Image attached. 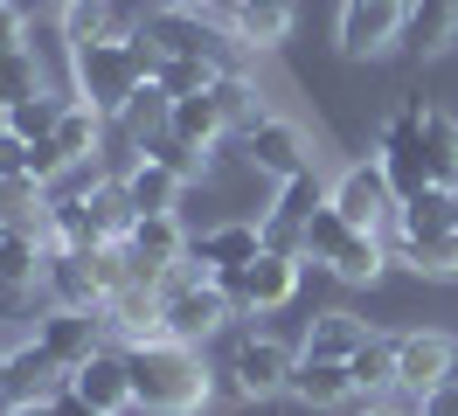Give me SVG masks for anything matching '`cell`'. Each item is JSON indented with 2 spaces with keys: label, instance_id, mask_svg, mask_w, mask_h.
I'll list each match as a JSON object with an SVG mask.
<instances>
[{
  "label": "cell",
  "instance_id": "obj_31",
  "mask_svg": "<svg viewBox=\"0 0 458 416\" xmlns=\"http://www.w3.org/2000/svg\"><path fill=\"white\" fill-rule=\"evenodd\" d=\"M347 375H354V395H389L396 388V340H382V333H369V347L347 361Z\"/></svg>",
  "mask_w": 458,
  "mask_h": 416
},
{
  "label": "cell",
  "instance_id": "obj_18",
  "mask_svg": "<svg viewBox=\"0 0 458 416\" xmlns=\"http://www.w3.org/2000/svg\"><path fill=\"white\" fill-rule=\"evenodd\" d=\"M292 28H299L292 0H229V35L243 49H278V42H292Z\"/></svg>",
  "mask_w": 458,
  "mask_h": 416
},
{
  "label": "cell",
  "instance_id": "obj_2",
  "mask_svg": "<svg viewBox=\"0 0 458 416\" xmlns=\"http://www.w3.org/2000/svg\"><path fill=\"white\" fill-rule=\"evenodd\" d=\"M153 63H160V49H153L146 35H105V42H77V49H70L77 90H70V98H84V105L105 111V118H125V105L140 98L146 83H153Z\"/></svg>",
  "mask_w": 458,
  "mask_h": 416
},
{
  "label": "cell",
  "instance_id": "obj_41",
  "mask_svg": "<svg viewBox=\"0 0 458 416\" xmlns=\"http://www.w3.org/2000/svg\"><path fill=\"white\" fill-rule=\"evenodd\" d=\"M14 49H29V21L0 0V55H14Z\"/></svg>",
  "mask_w": 458,
  "mask_h": 416
},
{
  "label": "cell",
  "instance_id": "obj_34",
  "mask_svg": "<svg viewBox=\"0 0 458 416\" xmlns=\"http://www.w3.org/2000/svg\"><path fill=\"white\" fill-rule=\"evenodd\" d=\"M35 90H49L35 42H29V49H14V55H0V111H7V105H21V98H35Z\"/></svg>",
  "mask_w": 458,
  "mask_h": 416
},
{
  "label": "cell",
  "instance_id": "obj_28",
  "mask_svg": "<svg viewBox=\"0 0 458 416\" xmlns=\"http://www.w3.org/2000/svg\"><path fill=\"white\" fill-rule=\"evenodd\" d=\"M208 98H216V111H223V125H229L236 139L250 132V125H264V118H271V111H264V98H258V83L236 77V70H216Z\"/></svg>",
  "mask_w": 458,
  "mask_h": 416
},
{
  "label": "cell",
  "instance_id": "obj_25",
  "mask_svg": "<svg viewBox=\"0 0 458 416\" xmlns=\"http://www.w3.org/2000/svg\"><path fill=\"white\" fill-rule=\"evenodd\" d=\"M403 42L417 55H445L458 42V0H410V28Z\"/></svg>",
  "mask_w": 458,
  "mask_h": 416
},
{
  "label": "cell",
  "instance_id": "obj_20",
  "mask_svg": "<svg viewBox=\"0 0 458 416\" xmlns=\"http://www.w3.org/2000/svg\"><path fill=\"white\" fill-rule=\"evenodd\" d=\"M77 201H84L90 236H98V243H125V236H132V222H140L125 181H90V188H77Z\"/></svg>",
  "mask_w": 458,
  "mask_h": 416
},
{
  "label": "cell",
  "instance_id": "obj_10",
  "mask_svg": "<svg viewBox=\"0 0 458 416\" xmlns=\"http://www.w3.org/2000/svg\"><path fill=\"white\" fill-rule=\"evenodd\" d=\"M375 160H382V174H389V188H396L403 201H410V194H424V188H437V181H430V166H424V139H417V105L396 111V118L382 125Z\"/></svg>",
  "mask_w": 458,
  "mask_h": 416
},
{
  "label": "cell",
  "instance_id": "obj_37",
  "mask_svg": "<svg viewBox=\"0 0 458 416\" xmlns=\"http://www.w3.org/2000/svg\"><path fill=\"white\" fill-rule=\"evenodd\" d=\"M140 153H146V160H160V166H174V174H181V181H195V174H201V153H195V146H181V139H174V132H160V139H146Z\"/></svg>",
  "mask_w": 458,
  "mask_h": 416
},
{
  "label": "cell",
  "instance_id": "obj_49",
  "mask_svg": "<svg viewBox=\"0 0 458 416\" xmlns=\"http://www.w3.org/2000/svg\"><path fill=\"white\" fill-rule=\"evenodd\" d=\"M0 277H7V243H0Z\"/></svg>",
  "mask_w": 458,
  "mask_h": 416
},
{
  "label": "cell",
  "instance_id": "obj_3",
  "mask_svg": "<svg viewBox=\"0 0 458 416\" xmlns=\"http://www.w3.org/2000/svg\"><path fill=\"white\" fill-rule=\"evenodd\" d=\"M299 250H306V264H327L341 284H375L382 264H389V257H382V236H375V229H354V222H347L341 208H327V201L306 216Z\"/></svg>",
  "mask_w": 458,
  "mask_h": 416
},
{
  "label": "cell",
  "instance_id": "obj_21",
  "mask_svg": "<svg viewBox=\"0 0 458 416\" xmlns=\"http://www.w3.org/2000/svg\"><path fill=\"white\" fill-rule=\"evenodd\" d=\"M396 243L403 250H417V243H437V236H452V188H424V194H410L396 208Z\"/></svg>",
  "mask_w": 458,
  "mask_h": 416
},
{
  "label": "cell",
  "instance_id": "obj_50",
  "mask_svg": "<svg viewBox=\"0 0 458 416\" xmlns=\"http://www.w3.org/2000/svg\"><path fill=\"white\" fill-rule=\"evenodd\" d=\"M452 382H458V361H452Z\"/></svg>",
  "mask_w": 458,
  "mask_h": 416
},
{
  "label": "cell",
  "instance_id": "obj_38",
  "mask_svg": "<svg viewBox=\"0 0 458 416\" xmlns=\"http://www.w3.org/2000/svg\"><path fill=\"white\" fill-rule=\"evenodd\" d=\"M0 181H29V139H14L0 125Z\"/></svg>",
  "mask_w": 458,
  "mask_h": 416
},
{
  "label": "cell",
  "instance_id": "obj_23",
  "mask_svg": "<svg viewBox=\"0 0 458 416\" xmlns=\"http://www.w3.org/2000/svg\"><path fill=\"white\" fill-rule=\"evenodd\" d=\"M181 188H188V181H181L174 166L146 160V153L125 166V194H132V208H140V216H174V208H181Z\"/></svg>",
  "mask_w": 458,
  "mask_h": 416
},
{
  "label": "cell",
  "instance_id": "obj_29",
  "mask_svg": "<svg viewBox=\"0 0 458 416\" xmlns=\"http://www.w3.org/2000/svg\"><path fill=\"white\" fill-rule=\"evenodd\" d=\"M105 35H140L112 0H63V42H105Z\"/></svg>",
  "mask_w": 458,
  "mask_h": 416
},
{
  "label": "cell",
  "instance_id": "obj_15",
  "mask_svg": "<svg viewBox=\"0 0 458 416\" xmlns=\"http://www.w3.org/2000/svg\"><path fill=\"white\" fill-rule=\"evenodd\" d=\"M243 153H250V166H258L264 181H292V174L313 166L306 132H299L292 118H264V125H250V132H243Z\"/></svg>",
  "mask_w": 458,
  "mask_h": 416
},
{
  "label": "cell",
  "instance_id": "obj_32",
  "mask_svg": "<svg viewBox=\"0 0 458 416\" xmlns=\"http://www.w3.org/2000/svg\"><path fill=\"white\" fill-rule=\"evenodd\" d=\"M63 105H70V98H49V90H35V98H21V105H7L0 111V125H7V132L14 139H49L56 132V118H63Z\"/></svg>",
  "mask_w": 458,
  "mask_h": 416
},
{
  "label": "cell",
  "instance_id": "obj_33",
  "mask_svg": "<svg viewBox=\"0 0 458 416\" xmlns=\"http://www.w3.org/2000/svg\"><path fill=\"white\" fill-rule=\"evenodd\" d=\"M153 83L167 90V98H195L216 83V55H160L153 63Z\"/></svg>",
  "mask_w": 458,
  "mask_h": 416
},
{
  "label": "cell",
  "instance_id": "obj_14",
  "mask_svg": "<svg viewBox=\"0 0 458 416\" xmlns=\"http://www.w3.org/2000/svg\"><path fill=\"white\" fill-rule=\"evenodd\" d=\"M63 388H70V368H63L35 333L21 347H7V403H56Z\"/></svg>",
  "mask_w": 458,
  "mask_h": 416
},
{
  "label": "cell",
  "instance_id": "obj_1",
  "mask_svg": "<svg viewBox=\"0 0 458 416\" xmlns=\"http://www.w3.org/2000/svg\"><path fill=\"white\" fill-rule=\"evenodd\" d=\"M125 368H132V410L146 416H201L216 395L201 354L181 340H125Z\"/></svg>",
  "mask_w": 458,
  "mask_h": 416
},
{
  "label": "cell",
  "instance_id": "obj_42",
  "mask_svg": "<svg viewBox=\"0 0 458 416\" xmlns=\"http://www.w3.org/2000/svg\"><path fill=\"white\" fill-rule=\"evenodd\" d=\"M49 410H56V416H112V410H98V403H84L77 388H63L56 403H49Z\"/></svg>",
  "mask_w": 458,
  "mask_h": 416
},
{
  "label": "cell",
  "instance_id": "obj_24",
  "mask_svg": "<svg viewBox=\"0 0 458 416\" xmlns=\"http://www.w3.org/2000/svg\"><path fill=\"white\" fill-rule=\"evenodd\" d=\"M361 347H369V327H361L354 312H319L313 327H306V347H299V354L306 361H354Z\"/></svg>",
  "mask_w": 458,
  "mask_h": 416
},
{
  "label": "cell",
  "instance_id": "obj_43",
  "mask_svg": "<svg viewBox=\"0 0 458 416\" xmlns=\"http://www.w3.org/2000/svg\"><path fill=\"white\" fill-rule=\"evenodd\" d=\"M7 416H56L49 403H7Z\"/></svg>",
  "mask_w": 458,
  "mask_h": 416
},
{
  "label": "cell",
  "instance_id": "obj_44",
  "mask_svg": "<svg viewBox=\"0 0 458 416\" xmlns=\"http://www.w3.org/2000/svg\"><path fill=\"white\" fill-rule=\"evenodd\" d=\"M7 7H14V14H21V21H29L35 7H49V0H7Z\"/></svg>",
  "mask_w": 458,
  "mask_h": 416
},
{
  "label": "cell",
  "instance_id": "obj_11",
  "mask_svg": "<svg viewBox=\"0 0 458 416\" xmlns=\"http://www.w3.org/2000/svg\"><path fill=\"white\" fill-rule=\"evenodd\" d=\"M264 243V222H216V229H201V236H188V271L195 277H223L236 271V264H250Z\"/></svg>",
  "mask_w": 458,
  "mask_h": 416
},
{
  "label": "cell",
  "instance_id": "obj_30",
  "mask_svg": "<svg viewBox=\"0 0 458 416\" xmlns=\"http://www.w3.org/2000/svg\"><path fill=\"white\" fill-rule=\"evenodd\" d=\"M63 146V160L70 166H84L90 153H98V139H105V111H90L84 98H70V105H63V118H56V132H49Z\"/></svg>",
  "mask_w": 458,
  "mask_h": 416
},
{
  "label": "cell",
  "instance_id": "obj_46",
  "mask_svg": "<svg viewBox=\"0 0 458 416\" xmlns=\"http://www.w3.org/2000/svg\"><path fill=\"white\" fill-rule=\"evenodd\" d=\"M0 395H7V347H0Z\"/></svg>",
  "mask_w": 458,
  "mask_h": 416
},
{
  "label": "cell",
  "instance_id": "obj_7",
  "mask_svg": "<svg viewBox=\"0 0 458 416\" xmlns=\"http://www.w3.org/2000/svg\"><path fill=\"white\" fill-rule=\"evenodd\" d=\"M327 208H341L354 229H375V236H382V222H396L403 194L389 188L382 160H354V166H341V181L327 188Z\"/></svg>",
  "mask_w": 458,
  "mask_h": 416
},
{
  "label": "cell",
  "instance_id": "obj_5",
  "mask_svg": "<svg viewBox=\"0 0 458 416\" xmlns=\"http://www.w3.org/2000/svg\"><path fill=\"white\" fill-rule=\"evenodd\" d=\"M299 277H306V250H258L250 264L223 271L216 284L229 292V305H236V312H278V305H292Z\"/></svg>",
  "mask_w": 458,
  "mask_h": 416
},
{
  "label": "cell",
  "instance_id": "obj_40",
  "mask_svg": "<svg viewBox=\"0 0 458 416\" xmlns=\"http://www.w3.org/2000/svg\"><path fill=\"white\" fill-rule=\"evenodd\" d=\"M417 416H458V382H437L417 395Z\"/></svg>",
  "mask_w": 458,
  "mask_h": 416
},
{
  "label": "cell",
  "instance_id": "obj_22",
  "mask_svg": "<svg viewBox=\"0 0 458 416\" xmlns=\"http://www.w3.org/2000/svg\"><path fill=\"white\" fill-rule=\"evenodd\" d=\"M285 395H299L306 410H341V403H354V375H347V361H306L299 354Z\"/></svg>",
  "mask_w": 458,
  "mask_h": 416
},
{
  "label": "cell",
  "instance_id": "obj_12",
  "mask_svg": "<svg viewBox=\"0 0 458 416\" xmlns=\"http://www.w3.org/2000/svg\"><path fill=\"white\" fill-rule=\"evenodd\" d=\"M389 340H396V388L424 395V388L452 382V361H458L452 333H389Z\"/></svg>",
  "mask_w": 458,
  "mask_h": 416
},
{
  "label": "cell",
  "instance_id": "obj_19",
  "mask_svg": "<svg viewBox=\"0 0 458 416\" xmlns=\"http://www.w3.org/2000/svg\"><path fill=\"white\" fill-rule=\"evenodd\" d=\"M140 35L153 42L160 55H208V14H195V7H160V14H146Z\"/></svg>",
  "mask_w": 458,
  "mask_h": 416
},
{
  "label": "cell",
  "instance_id": "obj_36",
  "mask_svg": "<svg viewBox=\"0 0 458 416\" xmlns=\"http://www.w3.org/2000/svg\"><path fill=\"white\" fill-rule=\"evenodd\" d=\"M403 257H410V271H424V277H458V229H452V236H437V243L403 250Z\"/></svg>",
  "mask_w": 458,
  "mask_h": 416
},
{
  "label": "cell",
  "instance_id": "obj_13",
  "mask_svg": "<svg viewBox=\"0 0 458 416\" xmlns=\"http://www.w3.org/2000/svg\"><path fill=\"white\" fill-rule=\"evenodd\" d=\"M42 292L49 305L63 312H105V284H98V264H90V250H49V264H42Z\"/></svg>",
  "mask_w": 458,
  "mask_h": 416
},
{
  "label": "cell",
  "instance_id": "obj_47",
  "mask_svg": "<svg viewBox=\"0 0 458 416\" xmlns=\"http://www.w3.org/2000/svg\"><path fill=\"white\" fill-rule=\"evenodd\" d=\"M361 416H396V410H382V403H369V410H361Z\"/></svg>",
  "mask_w": 458,
  "mask_h": 416
},
{
  "label": "cell",
  "instance_id": "obj_8",
  "mask_svg": "<svg viewBox=\"0 0 458 416\" xmlns=\"http://www.w3.org/2000/svg\"><path fill=\"white\" fill-rule=\"evenodd\" d=\"M292 368H299V354H292L285 340H271V333H243V340L229 347V382H236V395H250V403L285 395Z\"/></svg>",
  "mask_w": 458,
  "mask_h": 416
},
{
  "label": "cell",
  "instance_id": "obj_16",
  "mask_svg": "<svg viewBox=\"0 0 458 416\" xmlns=\"http://www.w3.org/2000/svg\"><path fill=\"white\" fill-rule=\"evenodd\" d=\"M70 388H77L84 403H98V410L125 416V410H132V368H125V347H98L90 361H77V368H70Z\"/></svg>",
  "mask_w": 458,
  "mask_h": 416
},
{
  "label": "cell",
  "instance_id": "obj_35",
  "mask_svg": "<svg viewBox=\"0 0 458 416\" xmlns=\"http://www.w3.org/2000/svg\"><path fill=\"white\" fill-rule=\"evenodd\" d=\"M167 111H174V98L160 90V83H146L140 98L125 105V132L140 139V146H146V139H160V132H167Z\"/></svg>",
  "mask_w": 458,
  "mask_h": 416
},
{
  "label": "cell",
  "instance_id": "obj_48",
  "mask_svg": "<svg viewBox=\"0 0 458 416\" xmlns=\"http://www.w3.org/2000/svg\"><path fill=\"white\" fill-rule=\"evenodd\" d=\"M452 229H458V188H452Z\"/></svg>",
  "mask_w": 458,
  "mask_h": 416
},
{
  "label": "cell",
  "instance_id": "obj_4",
  "mask_svg": "<svg viewBox=\"0 0 458 416\" xmlns=\"http://www.w3.org/2000/svg\"><path fill=\"white\" fill-rule=\"evenodd\" d=\"M236 319V305L216 277H195L188 264L174 277H160V340H181V347H201L216 327Z\"/></svg>",
  "mask_w": 458,
  "mask_h": 416
},
{
  "label": "cell",
  "instance_id": "obj_9",
  "mask_svg": "<svg viewBox=\"0 0 458 416\" xmlns=\"http://www.w3.org/2000/svg\"><path fill=\"white\" fill-rule=\"evenodd\" d=\"M125 257H132V277L140 284H160L188 264V236H181V216H140L132 236H125Z\"/></svg>",
  "mask_w": 458,
  "mask_h": 416
},
{
  "label": "cell",
  "instance_id": "obj_6",
  "mask_svg": "<svg viewBox=\"0 0 458 416\" xmlns=\"http://www.w3.org/2000/svg\"><path fill=\"white\" fill-rule=\"evenodd\" d=\"M403 28H410V0H341V21H334V42L341 55L369 63V55L396 49Z\"/></svg>",
  "mask_w": 458,
  "mask_h": 416
},
{
  "label": "cell",
  "instance_id": "obj_39",
  "mask_svg": "<svg viewBox=\"0 0 458 416\" xmlns=\"http://www.w3.org/2000/svg\"><path fill=\"white\" fill-rule=\"evenodd\" d=\"M29 312H35V284L0 277V319H29Z\"/></svg>",
  "mask_w": 458,
  "mask_h": 416
},
{
  "label": "cell",
  "instance_id": "obj_17",
  "mask_svg": "<svg viewBox=\"0 0 458 416\" xmlns=\"http://www.w3.org/2000/svg\"><path fill=\"white\" fill-rule=\"evenodd\" d=\"M98 327H105V312H63V305L35 312V340H42L63 368H77V361H90L98 347H105V340H98Z\"/></svg>",
  "mask_w": 458,
  "mask_h": 416
},
{
  "label": "cell",
  "instance_id": "obj_26",
  "mask_svg": "<svg viewBox=\"0 0 458 416\" xmlns=\"http://www.w3.org/2000/svg\"><path fill=\"white\" fill-rule=\"evenodd\" d=\"M167 132L181 139V146L208 153L216 139H229V125H223V111H216V98H208V90H195V98H174V111H167Z\"/></svg>",
  "mask_w": 458,
  "mask_h": 416
},
{
  "label": "cell",
  "instance_id": "obj_45",
  "mask_svg": "<svg viewBox=\"0 0 458 416\" xmlns=\"http://www.w3.org/2000/svg\"><path fill=\"white\" fill-rule=\"evenodd\" d=\"M167 7H195V14H208V7H216V0H167Z\"/></svg>",
  "mask_w": 458,
  "mask_h": 416
},
{
  "label": "cell",
  "instance_id": "obj_27",
  "mask_svg": "<svg viewBox=\"0 0 458 416\" xmlns=\"http://www.w3.org/2000/svg\"><path fill=\"white\" fill-rule=\"evenodd\" d=\"M417 139H424V166L437 188H458V118L417 105Z\"/></svg>",
  "mask_w": 458,
  "mask_h": 416
}]
</instances>
